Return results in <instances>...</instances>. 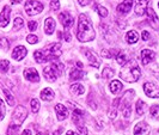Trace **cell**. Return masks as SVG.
<instances>
[{
  "mask_svg": "<svg viewBox=\"0 0 159 135\" xmlns=\"http://www.w3.org/2000/svg\"><path fill=\"white\" fill-rule=\"evenodd\" d=\"M61 54H62L61 44L60 43H53V44L48 46L44 49L36 50L34 53V57H35L37 64H43V62H47V61L56 60Z\"/></svg>",
  "mask_w": 159,
  "mask_h": 135,
  "instance_id": "obj_1",
  "label": "cell"
},
{
  "mask_svg": "<svg viewBox=\"0 0 159 135\" xmlns=\"http://www.w3.org/2000/svg\"><path fill=\"white\" fill-rule=\"evenodd\" d=\"M95 29L88 16L80 15L79 22H78V32H77L78 40L80 42H90V41L95 40Z\"/></svg>",
  "mask_w": 159,
  "mask_h": 135,
  "instance_id": "obj_2",
  "label": "cell"
},
{
  "mask_svg": "<svg viewBox=\"0 0 159 135\" xmlns=\"http://www.w3.org/2000/svg\"><path fill=\"white\" fill-rule=\"evenodd\" d=\"M140 75H141V71L134 60L127 61V64L122 66V70L120 72L121 79H123L127 83H135L139 80Z\"/></svg>",
  "mask_w": 159,
  "mask_h": 135,
  "instance_id": "obj_3",
  "label": "cell"
},
{
  "mask_svg": "<svg viewBox=\"0 0 159 135\" xmlns=\"http://www.w3.org/2000/svg\"><path fill=\"white\" fill-rule=\"evenodd\" d=\"M62 73H64V65L59 62V61H53L52 64L48 65L47 67H44V70H43L44 78L50 83L55 81L59 77H61Z\"/></svg>",
  "mask_w": 159,
  "mask_h": 135,
  "instance_id": "obj_4",
  "label": "cell"
},
{
  "mask_svg": "<svg viewBox=\"0 0 159 135\" xmlns=\"http://www.w3.org/2000/svg\"><path fill=\"white\" fill-rule=\"evenodd\" d=\"M134 97V91L133 90H130V91H127L125 96H123V99L121 101V106H120V109H121V111L123 114V116L128 119L129 116H130V114H132V106H130V101H132V98Z\"/></svg>",
  "mask_w": 159,
  "mask_h": 135,
  "instance_id": "obj_5",
  "label": "cell"
},
{
  "mask_svg": "<svg viewBox=\"0 0 159 135\" xmlns=\"http://www.w3.org/2000/svg\"><path fill=\"white\" fill-rule=\"evenodd\" d=\"M43 11V5L37 0H28L25 2V12L29 16L39 15Z\"/></svg>",
  "mask_w": 159,
  "mask_h": 135,
  "instance_id": "obj_6",
  "label": "cell"
},
{
  "mask_svg": "<svg viewBox=\"0 0 159 135\" xmlns=\"http://www.w3.org/2000/svg\"><path fill=\"white\" fill-rule=\"evenodd\" d=\"M26 116H28L26 108L23 106V105H18L16 108V110L13 111V115H12V123L18 124V126H22V123L26 119Z\"/></svg>",
  "mask_w": 159,
  "mask_h": 135,
  "instance_id": "obj_7",
  "label": "cell"
},
{
  "mask_svg": "<svg viewBox=\"0 0 159 135\" xmlns=\"http://www.w3.org/2000/svg\"><path fill=\"white\" fill-rule=\"evenodd\" d=\"M143 91L151 98H158L159 97V88L153 83H145L143 84Z\"/></svg>",
  "mask_w": 159,
  "mask_h": 135,
  "instance_id": "obj_8",
  "label": "cell"
},
{
  "mask_svg": "<svg viewBox=\"0 0 159 135\" xmlns=\"http://www.w3.org/2000/svg\"><path fill=\"white\" fill-rule=\"evenodd\" d=\"M146 13H147V17H148V23L150 25L152 26V29H154V30H159V18L158 16L156 15V12H154V10L152 7H147L146 10Z\"/></svg>",
  "mask_w": 159,
  "mask_h": 135,
  "instance_id": "obj_9",
  "label": "cell"
},
{
  "mask_svg": "<svg viewBox=\"0 0 159 135\" xmlns=\"http://www.w3.org/2000/svg\"><path fill=\"white\" fill-rule=\"evenodd\" d=\"M59 19H60V23L62 24V26H64L65 29L71 28L72 25L74 24V19H73V17L68 12H61L59 15Z\"/></svg>",
  "mask_w": 159,
  "mask_h": 135,
  "instance_id": "obj_10",
  "label": "cell"
},
{
  "mask_svg": "<svg viewBox=\"0 0 159 135\" xmlns=\"http://www.w3.org/2000/svg\"><path fill=\"white\" fill-rule=\"evenodd\" d=\"M10 15H11V8L10 6H4L1 13H0V26L6 28L10 23Z\"/></svg>",
  "mask_w": 159,
  "mask_h": 135,
  "instance_id": "obj_11",
  "label": "cell"
},
{
  "mask_svg": "<svg viewBox=\"0 0 159 135\" xmlns=\"http://www.w3.org/2000/svg\"><path fill=\"white\" fill-rule=\"evenodd\" d=\"M24 77H25V79L31 81V83H39L40 81L39 72L36 71L35 68H26L24 71Z\"/></svg>",
  "mask_w": 159,
  "mask_h": 135,
  "instance_id": "obj_12",
  "label": "cell"
},
{
  "mask_svg": "<svg viewBox=\"0 0 159 135\" xmlns=\"http://www.w3.org/2000/svg\"><path fill=\"white\" fill-rule=\"evenodd\" d=\"M150 0H135V13L139 16H143L146 13L147 5Z\"/></svg>",
  "mask_w": 159,
  "mask_h": 135,
  "instance_id": "obj_13",
  "label": "cell"
},
{
  "mask_svg": "<svg viewBox=\"0 0 159 135\" xmlns=\"http://www.w3.org/2000/svg\"><path fill=\"white\" fill-rule=\"evenodd\" d=\"M28 54V50H26V48L23 47V46H18L13 49V52H12V57L17 60V61H20V60H23L24 57L26 56Z\"/></svg>",
  "mask_w": 159,
  "mask_h": 135,
  "instance_id": "obj_14",
  "label": "cell"
},
{
  "mask_svg": "<svg viewBox=\"0 0 159 135\" xmlns=\"http://www.w3.org/2000/svg\"><path fill=\"white\" fill-rule=\"evenodd\" d=\"M134 135H150V127L145 122H139L134 127Z\"/></svg>",
  "mask_w": 159,
  "mask_h": 135,
  "instance_id": "obj_15",
  "label": "cell"
},
{
  "mask_svg": "<svg viewBox=\"0 0 159 135\" xmlns=\"http://www.w3.org/2000/svg\"><path fill=\"white\" fill-rule=\"evenodd\" d=\"M55 112L56 115H57V119L59 121H64L68 117V110H67V108L62 105V104H56L55 105Z\"/></svg>",
  "mask_w": 159,
  "mask_h": 135,
  "instance_id": "obj_16",
  "label": "cell"
},
{
  "mask_svg": "<svg viewBox=\"0 0 159 135\" xmlns=\"http://www.w3.org/2000/svg\"><path fill=\"white\" fill-rule=\"evenodd\" d=\"M154 57H156L154 52H152L150 49H143L141 52V62H143V65H148L151 61H153Z\"/></svg>",
  "mask_w": 159,
  "mask_h": 135,
  "instance_id": "obj_17",
  "label": "cell"
},
{
  "mask_svg": "<svg viewBox=\"0 0 159 135\" xmlns=\"http://www.w3.org/2000/svg\"><path fill=\"white\" fill-rule=\"evenodd\" d=\"M84 53H85V56L88 57L89 64L91 65L92 67H96V68H98V67L101 66V62H99V60H98V57L96 56L95 53H92V52H91V50H89V49H86Z\"/></svg>",
  "mask_w": 159,
  "mask_h": 135,
  "instance_id": "obj_18",
  "label": "cell"
},
{
  "mask_svg": "<svg viewBox=\"0 0 159 135\" xmlns=\"http://www.w3.org/2000/svg\"><path fill=\"white\" fill-rule=\"evenodd\" d=\"M132 5H133V0H123L117 6V12L121 13V15H126L130 11Z\"/></svg>",
  "mask_w": 159,
  "mask_h": 135,
  "instance_id": "obj_19",
  "label": "cell"
},
{
  "mask_svg": "<svg viewBox=\"0 0 159 135\" xmlns=\"http://www.w3.org/2000/svg\"><path fill=\"white\" fill-rule=\"evenodd\" d=\"M55 20L52 18V17H48L44 22V31L47 35H52L54 30H55Z\"/></svg>",
  "mask_w": 159,
  "mask_h": 135,
  "instance_id": "obj_20",
  "label": "cell"
},
{
  "mask_svg": "<svg viewBox=\"0 0 159 135\" xmlns=\"http://www.w3.org/2000/svg\"><path fill=\"white\" fill-rule=\"evenodd\" d=\"M53 98H54V92H53V90L52 88H44V90H42V92H41V99L42 101H44V102H50V101H53Z\"/></svg>",
  "mask_w": 159,
  "mask_h": 135,
  "instance_id": "obj_21",
  "label": "cell"
},
{
  "mask_svg": "<svg viewBox=\"0 0 159 135\" xmlns=\"http://www.w3.org/2000/svg\"><path fill=\"white\" fill-rule=\"evenodd\" d=\"M70 92L73 96H80L85 92V88L81 84H72L70 88Z\"/></svg>",
  "mask_w": 159,
  "mask_h": 135,
  "instance_id": "obj_22",
  "label": "cell"
},
{
  "mask_svg": "<svg viewBox=\"0 0 159 135\" xmlns=\"http://www.w3.org/2000/svg\"><path fill=\"white\" fill-rule=\"evenodd\" d=\"M139 40V34L134 30H130V31L127 32V35H126V41H127V43L129 44H134L136 43Z\"/></svg>",
  "mask_w": 159,
  "mask_h": 135,
  "instance_id": "obj_23",
  "label": "cell"
},
{
  "mask_svg": "<svg viewBox=\"0 0 159 135\" xmlns=\"http://www.w3.org/2000/svg\"><path fill=\"white\" fill-rule=\"evenodd\" d=\"M109 86H110L111 93H114V95H119L120 92H121V90H122V88H123V85L121 84V81H119V80H114V81H111Z\"/></svg>",
  "mask_w": 159,
  "mask_h": 135,
  "instance_id": "obj_24",
  "label": "cell"
},
{
  "mask_svg": "<svg viewBox=\"0 0 159 135\" xmlns=\"http://www.w3.org/2000/svg\"><path fill=\"white\" fill-rule=\"evenodd\" d=\"M83 119V111L78 109V108H75L74 110H73V115H72V121L78 126L80 124V121Z\"/></svg>",
  "mask_w": 159,
  "mask_h": 135,
  "instance_id": "obj_25",
  "label": "cell"
},
{
  "mask_svg": "<svg viewBox=\"0 0 159 135\" xmlns=\"http://www.w3.org/2000/svg\"><path fill=\"white\" fill-rule=\"evenodd\" d=\"M147 110V104L145 103L143 101H138L136 102V114L138 115H143L145 111Z\"/></svg>",
  "mask_w": 159,
  "mask_h": 135,
  "instance_id": "obj_26",
  "label": "cell"
},
{
  "mask_svg": "<svg viewBox=\"0 0 159 135\" xmlns=\"http://www.w3.org/2000/svg\"><path fill=\"white\" fill-rule=\"evenodd\" d=\"M84 77L83 71H80V68H74L71 72V80H79Z\"/></svg>",
  "mask_w": 159,
  "mask_h": 135,
  "instance_id": "obj_27",
  "label": "cell"
},
{
  "mask_svg": "<svg viewBox=\"0 0 159 135\" xmlns=\"http://www.w3.org/2000/svg\"><path fill=\"white\" fill-rule=\"evenodd\" d=\"M2 92H4V95H5V98H6V101H7L8 105H15V98H13V96H12V93L8 91L7 88H2Z\"/></svg>",
  "mask_w": 159,
  "mask_h": 135,
  "instance_id": "obj_28",
  "label": "cell"
},
{
  "mask_svg": "<svg viewBox=\"0 0 159 135\" xmlns=\"http://www.w3.org/2000/svg\"><path fill=\"white\" fill-rule=\"evenodd\" d=\"M19 128H20V126L11 123L7 128V135H18L19 134Z\"/></svg>",
  "mask_w": 159,
  "mask_h": 135,
  "instance_id": "obj_29",
  "label": "cell"
},
{
  "mask_svg": "<svg viewBox=\"0 0 159 135\" xmlns=\"http://www.w3.org/2000/svg\"><path fill=\"white\" fill-rule=\"evenodd\" d=\"M116 61H117V64L121 65V66H125V65L127 64V56H126V54L123 53V52H121V53H119L117 55H116Z\"/></svg>",
  "mask_w": 159,
  "mask_h": 135,
  "instance_id": "obj_30",
  "label": "cell"
},
{
  "mask_svg": "<svg viewBox=\"0 0 159 135\" xmlns=\"http://www.w3.org/2000/svg\"><path fill=\"white\" fill-rule=\"evenodd\" d=\"M119 99H116L115 102H114V104H112V106L110 108V110H109V117L110 119H115L116 117V114H117V104H119Z\"/></svg>",
  "mask_w": 159,
  "mask_h": 135,
  "instance_id": "obj_31",
  "label": "cell"
},
{
  "mask_svg": "<svg viewBox=\"0 0 159 135\" xmlns=\"http://www.w3.org/2000/svg\"><path fill=\"white\" fill-rule=\"evenodd\" d=\"M150 114H151L152 119L159 121V105H152L150 108Z\"/></svg>",
  "mask_w": 159,
  "mask_h": 135,
  "instance_id": "obj_32",
  "label": "cell"
},
{
  "mask_svg": "<svg viewBox=\"0 0 159 135\" xmlns=\"http://www.w3.org/2000/svg\"><path fill=\"white\" fill-rule=\"evenodd\" d=\"M24 25V20L20 18V17H17L15 18V20H13V28H15V30H19V29H22Z\"/></svg>",
  "mask_w": 159,
  "mask_h": 135,
  "instance_id": "obj_33",
  "label": "cell"
},
{
  "mask_svg": "<svg viewBox=\"0 0 159 135\" xmlns=\"http://www.w3.org/2000/svg\"><path fill=\"white\" fill-rule=\"evenodd\" d=\"M30 104H31V111L34 112V114H37L39 110H40V102L35 98V99H31Z\"/></svg>",
  "mask_w": 159,
  "mask_h": 135,
  "instance_id": "obj_34",
  "label": "cell"
},
{
  "mask_svg": "<svg viewBox=\"0 0 159 135\" xmlns=\"http://www.w3.org/2000/svg\"><path fill=\"white\" fill-rule=\"evenodd\" d=\"M8 67H10L8 60H1L0 61V72L1 73H6L8 71Z\"/></svg>",
  "mask_w": 159,
  "mask_h": 135,
  "instance_id": "obj_35",
  "label": "cell"
},
{
  "mask_svg": "<svg viewBox=\"0 0 159 135\" xmlns=\"http://www.w3.org/2000/svg\"><path fill=\"white\" fill-rule=\"evenodd\" d=\"M102 75H103V78L108 79V78H110V77L114 75V71H112L111 68H109V67H105L103 72H102Z\"/></svg>",
  "mask_w": 159,
  "mask_h": 135,
  "instance_id": "obj_36",
  "label": "cell"
},
{
  "mask_svg": "<svg viewBox=\"0 0 159 135\" xmlns=\"http://www.w3.org/2000/svg\"><path fill=\"white\" fill-rule=\"evenodd\" d=\"M5 114H6V108H5V104L4 102L0 99V121H2L5 117Z\"/></svg>",
  "mask_w": 159,
  "mask_h": 135,
  "instance_id": "obj_37",
  "label": "cell"
},
{
  "mask_svg": "<svg viewBox=\"0 0 159 135\" xmlns=\"http://www.w3.org/2000/svg\"><path fill=\"white\" fill-rule=\"evenodd\" d=\"M97 11H98V15L102 17V18H105V17L108 16V10L105 7H103V6H98Z\"/></svg>",
  "mask_w": 159,
  "mask_h": 135,
  "instance_id": "obj_38",
  "label": "cell"
},
{
  "mask_svg": "<svg viewBox=\"0 0 159 135\" xmlns=\"http://www.w3.org/2000/svg\"><path fill=\"white\" fill-rule=\"evenodd\" d=\"M26 41H28V43H30V44H35V43L39 42V37L35 36V35H28Z\"/></svg>",
  "mask_w": 159,
  "mask_h": 135,
  "instance_id": "obj_39",
  "label": "cell"
},
{
  "mask_svg": "<svg viewBox=\"0 0 159 135\" xmlns=\"http://www.w3.org/2000/svg\"><path fill=\"white\" fill-rule=\"evenodd\" d=\"M59 8H60V2H59V0H52V1H50V10L56 11V10H59Z\"/></svg>",
  "mask_w": 159,
  "mask_h": 135,
  "instance_id": "obj_40",
  "label": "cell"
},
{
  "mask_svg": "<svg viewBox=\"0 0 159 135\" xmlns=\"http://www.w3.org/2000/svg\"><path fill=\"white\" fill-rule=\"evenodd\" d=\"M77 129L79 132V135H88V129L85 126H81V124H78L77 126Z\"/></svg>",
  "mask_w": 159,
  "mask_h": 135,
  "instance_id": "obj_41",
  "label": "cell"
},
{
  "mask_svg": "<svg viewBox=\"0 0 159 135\" xmlns=\"http://www.w3.org/2000/svg\"><path fill=\"white\" fill-rule=\"evenodd\" d=\"M28 28H29V30H30V31H35V30L37 29V22H35V20H30V22L28 23Z\"/></svg>",
  "mask_w": 159,
  "mask_h": 135,
  "instance_id": "obj_42",
  "label": "cell"
},
{
  "mask_svg": "<svg viewBox=\"0 0 159 135\" xmlns=\"http://www.w3.org/2000/svg\"><path fill=\"white\" fill-rule=\"evenodd\" d=\"M0 46L4 48V49H6V50H7L10 43H8V41L6 40V38H4V37H2V38H0Z\"/></svg>",
  "mask_w": 159,
  "mask_h": 135,
  "instance_id": "obj_43",
  "label": "cell"
},
{
  "mask_svg": "<svg viewBox=\"0 0 159 135\" xmlns=\"http://www.w3.org/2000/svg\"><path fill=\"white\" fill-rule=\"evenodd\" d=\"M91 1L92 0H78V2H79L81 6H86L89 4H91Z\"/></svg>",
  "mask_w": 159,
  "mask_h": 135,
  "instance_id": "obj_44",
  "label": "cell"
},
{
  "mask_svg": "<svg viewBox=\"0 0 159 135\" xmlns=\"http://www.w3.org/2000/svg\"><path fill=\"white\" fill-rule=\"evenodd\" d=\"M150 38V34L147 31H143V41H147Z\"/></svg>",
  "mask_w": 159,
  "mask_h": 135,
  "instance_id": "obj_45",
  "label": "cell"
},
{
  "mask_svg": "<svg viewBox=\"0 0 159 135\" xmlns=\"http://www.w3.org/2000/svg\"><path fill=\"white\" fill-rule=\"evenodd\" d=\"M22 135H31V132L29 129H25L23 133H22Z\"/></svg>",
  "mask_w": 159,
  "mask_h": 135,
  "instance_id": "obj_46",
  "label": "cell"
},
{
  "mask_svg": "<svg viewBox=\"0 0 159 135\" xmlns=\"http://www.w3.org/2000/svg\"><path fill=\"white\" fill-rule=\"evenodd\" d=\"M66 135H79V134H77L75 132H72V130H68V132H67V134H66Z\"/></svg>",
  "mask_w": 159,
  "mask_h": 135,
  "instance_id": "obj_47",
  "label": "cell"
},
{
  "mask_svg": "<svg viewBox=\"0 0 159 135\" xmlns=\"http://www.w3.org/2000/svg\"><path fill=\"white\" fill-rule=\"evenodd\" d=\"M61 130H62V129H57L56 132H54V135H60V133H61Z\"/></svg>",
  "mask_w": 159,
  "mask_h": 135,
  "instance_id": "obj_48",
  "label": "cell"
},
{
  "mask_svg": "<svg viewBox=\"0 0 159 135\" xmlns=\"http://www.w3.org/2000/svg\"><path fill=\"white\" fill-rule=\"evenodd\" d=\"M20 1H22V0H11L12 4H18V2H20Z\"/></svg>",
  "mask_w": 159,
  "mask_h": 135,
  "instance_id": "obj_49",
  "label": "cell"
},
{
  "mask_svg": "<svg viewBox=\"0 0 159 135\" xmlns=\"http://www.w3.org/2000/svg\"><path fill=\"white\" fill-rule=\"evenodd\" d=\"M77 66H78V68H81V67H83V64H81L80 61H78V62H77Z\"/></svg>",
  "mask_w": 159,
  "mask_h": 135,
  "instance_id": "obj_50",
  "label": "cell"
},
{
  "mask_svg": "<svg viewBox=\"0 0 159 135\" xmlns=\"http://www.w3.org/2000/svg\"><path fill=\"white\" fill-rule=\"evenodd\" d=\"M36 135H42V133H37Z\"/></svg>",
  "mask_w": 159,
  "mask_h": 135,
  "instance_id": "obj_51",
  "label": "cell"
},
{
  "mask_svg": "<svg viewBox=\"0 0 159 135\" xmlns=\"http://www.w3.org/2000/svg\"><path fill=\"white\" fill-rule=\"evenodd\" d=\"M158 6H159V2H158Z\"/></svg>",
  "mask_w": 159,
  "mask_h": 135,
  "instance_id": "obj_52",
  "label": "cell"
}]
</instances>
